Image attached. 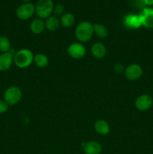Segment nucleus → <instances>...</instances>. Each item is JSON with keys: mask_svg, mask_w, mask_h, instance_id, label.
<instances>
[{"mask_svg": "<svg viewBox=\"0 0 153 154\" xmlns=\"http://www.w3.org/2000/svg\"><path fill=\"white\" fill-rule=\"evenodd\" d=\"M34 54L28 49H21L15 52L14 56V63L20 69L28 68L34 62Z\"/></svg>", "mask_w": 153, "mask_h": 154, "instance_id": "obj_1", "label": "nucleus"}, {"mask_svg": "<svg viewBox=\"0 0 153 154\" xmlns=\"http://www.w3.org/2000/svg\"><path fill=\"white\" fill-rule=\"evenodd\" d=\"M94 35L93 24L88 21H82L76 26L75 29V36L80 42H87Z\"/></svg>", "mask_w": 153, "mask_h": 154, "instance_id": "obj_2", "label": "nucleus"}, {"mask_svg": "<svg viewBox=\"0 0 153 154\" xmlns=\"http://www.w3.org/2000/svg\"><path fill=\"white\" fill-rule=\"evenodd\" d=\"M53 8L52 0H38L35 5V13L40 19H46L52 16Z\"/></svg>", "mask_w": 153, "mask_h": 154, "instance_id": "obj_3", "label": "nucleus"}, {"mask_svg": "<svg viewBox=\"0 0 153 154\" xmlns=\"http://www.w3.org/2000/svg\"><path fill=\"white\" fill-rule=\"evenodd\" d=\"M22 91L17 87H10L4 91V101L8 105H14L17 104L22 99Z\"/></svg>", "mask_w": 153, "mask_h": 154, "instance_id": "obj_4", "label": "nucleus"}, {"mask_svg": "<svg viewBox=\"0 0 153 154\" xmlns=\"http://www.w3.org/2000/svg\"><path fill=\"white\" fill-rule=\"evenodd\" d=\"M35 13V6L31 2L22 3L16 10V15L21 20H27Z\"/></svg>", "mask_w": 153, "mask_h": 154, "instance_id": "obj_5", "label": "nucleus"}, {"mask_svg": "<svg viewBox=\"0 0 153 154\" xmlns=\"http://www.w3.org/2000/svg\"><path fill=\"white\" fill-rule=\"evenodd\" d=\"M143 71L139 64H130L124 69V76L129 81H136L142 75Z\"/></svg>", "mask_w": 153, "mask_h": 154, "instance_id": "obj_6", "label": "nucleus"}, {"mask_svg": "<svg viewBox=\"0 0 153 154\" xmlns=\"http://www.w3.org/2000/svg\"><path fill=\"white\" fill-rule=\"evenodd\" d=\"M135 107L140 111L150 109L153 105V99L148 94H142L138 96L135 100Z\"/></svg>", "mask_w": 153, "mask_h": 154, "instance_id": "obj_7", "label": "nucleus"}, {"mask_svg": "<svg viewBox=\"0 0 153 154\" xmlns=\"http://www.w3.org/2000/svg\"><path fill=\"white\" fill-rule=\"evenodd\" d=\"M68 54L75 60H80L86 55V50L81 43H73L68 48Z\"/></svg>", "mask_w": 153, "mask_h": 154, "instance_id": "obj_8", "label": "nucleus"}, {"mask_svg": "<svg viewBox=\"0 0 153 154\" xmlns=\"http://www.w3.org/2000/svg\"><path fill=\"white\" fill-rule=\"evenodd\" d=\"M14 54L10 50L9 52L2 53L0 54V72H6L11 67L14 63Z\"/></svg>", "mask_w": 153, "mask_h": 154, "instance_id": "obj_9", "label": "nucleus"}, {"mask_svg": "<svg viewBox=\"0 0 153 154\" xmlns=\"http://www.w3.org/2000/svg\"><path fill=\"white\" fill-rule=\"evenodd\" d=\"M142 26L146 28L153 29V8H144L140 14Z\"/></svg>", "mask_w": 153, "mask_h": 154, "instance_id": "obj_10", "label": "nucleus"}, {"mask_svg": "<svg viewBox=\"0 0 153 154\" xmlns=\"http://www.w3.org/2000/svg\"><path fill=\"white\" fill-rule=\"evenodd\" d=\"M82 147L85 154H100L102 146L98 141H90L82 143Z\"/></svg>", "mask_w": 153, "mask_h": 154, "instance_id": "obj_11", "label": "nucleus"}, {"mask_svg": "<svg viewBox=\"0 0 153 154\" xmlns=\"http://www.w3.org/2000/svg\"><path fill=\"white\" fill-rule=\"evenodd\" d=\"M124 23L126 27L130 29H136L142 26V21L140 15L134 14H128L124 17Z\"/></svg>", "mask_w": 153, "mask_h": 154, "instance_id": "obj_12", "label": "nucleus"}, {"mask_svg": "<svg viewBox=\"0 0 153 154\" xmlns=\"http://www.w3.org/2000/svg\"><path fill=\"white\" fill-rule=\"evenodd\" d=\"M92 54L97 59H102L106 56V48L104 44L100 42H96L93 44L91 48Z\"/></svg>", "mask_w": 153, "mask_h": 154, "instance_id": "obj_13", "label": "nucleus"}, {"mask_svg": "<svg viewBox=\"0 0 153 154\" xmlns=\"http://www.w3.org/2000/svg\"><path fill=\"white\" fill-rule=\"evenodd\" d=\"M94 127L97 133L101 135H108L110 132V126L109 123L104 120H98L94 123Z\"/></svg>", "mask_w": 153, "mask_h": 154, "instance_id": "obj_14", "label": "nucleus"}, {"mask_svg": "<svg viewBox=\"0 0 153 154\" xmlns=\"http://www.w3.org/2000/svg\"><path fill=\"white\" fill-rule=\"evenodd\" d=\"M45 29V23L43 20L40 18H37L32 21L30 23V29L34 34L38 35L44 32Z\"/></svg>", "mask_w": 153, "mask_h": 154, "instance_id": "obj_15", "label": "nucleus"}, {"mask_svg": "<svg viewBox=\"0 0 153 154\" xmlns=\"http://www.w3.org/2000/svg\"><path fill=\"white\" fill-rule=\"evenodd\" d=\"M45 28L50 32H55L58 29L60 26V20L55 16H50L46 18L44 22Z\"/></svg>", "mask_w": 153, "mask_h": 154, "instance_id": "obj_16", "label": "nucleus"}, {"mask_svg": "<svg viewBox=\"0 0 153 154\" xmlns=\"http://www.w3.org/2000/svg\"><path fill=\"white\" fill-rule=\"evenodd\" d=\"M60 24L62 26L68 28L72 26L75 23V17L74 14L71 13H64L62 16L60 17Z\"/></svg>", "mask_w": 153, "mask_h": 154, "instance_id": "obj_17", "label": "nucleus"}, {"mask_svg": "<svg viewBox=\"0 0 153 154\" xmlns=\"http://www.w3.org/2000/svg\"><path fill=\"white\" fill-rule=\"evenodd\" d=\"M34 62L38 67L44 69V68H46L49 64V59L45 54H38L34 56Z\"/></svg>", "mask_w": 153, "mask_h": 154, "instance_id": "obj_18", "label": "nucleus"}, {"mask_svg": "<svg viewBox=\"0 0 153 154\" xmlns=\"http://www.w3.org/2000/svg\"><path fill=\"white\" fill-rule=\"evenodd\" d=\"M94 33L99 38H105L108 35V29L104 25L100 23H95L93 25Z\"/></svg>", "mask_w": 153, "mask_h": 154, "instance_id": "obj_19", "label": "nucleus"}, {"mask_svg": "<svg viewBox=\"0 0 153 154\" xmlns=\"http://www.w3.org/2000/svg\"><path fill=\"white\" fill-rule=\"evenodd\" d=\"M11 50V44L6 36L0 35V52L7 53Z\"/></svg>", "mask_w": 153, "mask_h": 154, "instance_id": "obj_20", "label": "nucleus"}, {"mask_svg": "<svg viewBox=\"0 0 153 154\" xmlns=\"http://www.w3.org/2000/svg\"><path fill=\"white\" fill-rule=\"evenodd\" d=\"M54 16L58 17H62L64 14V6L62 4H58L56 6H54L53 12Z\"/></svg>", "mask_w": 153, "mask_h": 154, "instance_id": "obj_21", "label": "nucleus"}, {"mask_svg": "<svg viewBox=\"0 0 153 154\" xmlns=\"http://www.w3.org/2000/svg\"><path fill=\"white\" fill-rule=\"evenodd\" d=\"M8 106L9 105L4 100L0 99V114L7 112L8 110Z\"/></svg>", "mask_w": 153, "mask_h": 154, "instance_id": "obj_22", "label": "nucleus"}, {"mask_svg": "<svg viewBox=\"0 0 153 154\" xmlns=\"http://www.w3.org/2000/svg\"><path fill=\"white\" fill-rule=\"evenodd\" d=\"M114 69H115V71L117 73H121V72H122L124 71V66H123V65L118 63V64H116L115 66Z\"/></svg>", "mask_w": 153, "mask_h": 154, "instance_id": "obj_23", "label": "nucleus"}, {"mask_svg": "<svg viewBox=\"0 0 153 154\" xmlns=\"http://www.w3.org/2000/svg\"><path fill=\"white\" fill-rule=\"evenodd\" d=\"M142 2H143L144 4L146 5H153V0H142Z\"/></svg>", "mask_w": 153, "mask_h": 154, "instance_id": "obj_24", "label": "nucleus"}, {"mask_svg": "<svg viewBox=\"0 0 153 154\" xmlns=\"http://www.w3.org/2000/svg\"><path fill=\"white\" fill-rule=\"evenodd\" d=\"M21 1L23 2L24 3H27V2H29L31 1V0H21Z\"/></svg>", "mask_w": 153, "mask_h": 154, "instance_id": "obj_25", "label": "nucleus"}]
</instances>
